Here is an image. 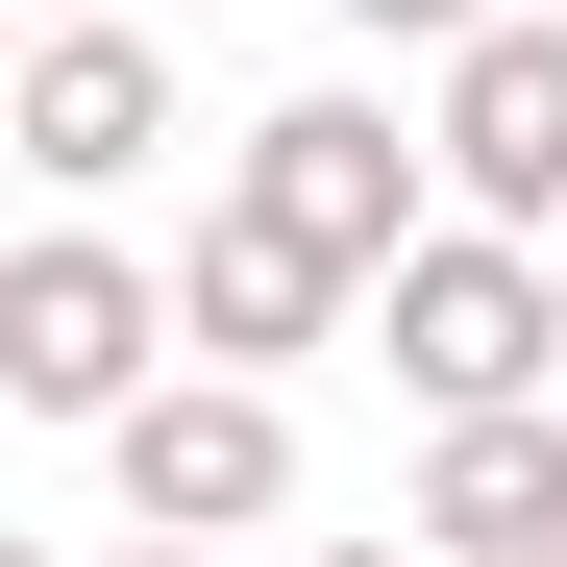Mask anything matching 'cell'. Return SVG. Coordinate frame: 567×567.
Returning <instances> with one entry per match:
<instances>
[{"mask_svg": "<svg viewBox=\"0 0 567 567\" xmlns=\"http://www.w3.org/2000/svg\"><path fill=\"white\" fill-rule=\"evenodd\" d=\"M173 346H198V321H173V271L100 247V223H50L25 271H0V395H25V420H124Z\"/></svg>", "mask_w": 567, "mask_h": 567, "instance_id": "cell-3", "label": "cell"}, {"mask_svg": "<svg viewBox=\"0 0 567 567\" xmlns=\"http://www.w3.org/2000/svg\"><path fill=\"white\" fill-rule=\"evenodd\" d=\"M0 148H25L50 198H124V173L173 148V50L124 25V0H50V50H25V100H0Z\"/></svg>", "mask_w": 567, "mask_h": 567, "instance_id": "cell-5", "label": "cell"}, {"mask_svg": "<svg viewBox=\"0 0 567 567\" xmlns=\"http://www.w3.org/2000/svg\"><path fill=\"white\" fill-rule=\"evenodd\" d=\"M271 567H395V543H271Z\"/></svg>", "mask_w": 567, "mask_h": 567, "instance_id": "cell-10", "label": "cell"}, {"mask_svg": "<svg viewBox=\"0 0 567 567\" xmlns=\"http://www.w3.org/2000/svg\"><path fill=\"white\" fill-rule=\"evenodd\" d=\"M420 543H444V567H567V395L420 420Z\"/></svg>", "mask_w": 567, "mask_h": 567, "instance_id": "cell-7", "label": "cell"}, {"mask_svg": "<svg viewBox=\"0 0 567 567\" xmlns=\"http://www.w3.org/2000/svg\"><path fill=\"white\" fill-rule=\"evenodd\" d=\"M124 567H223V543H148V518H124Z\"/></svg>", "mask_w": 567, "mask_h": 567, "instance_id": "cell-11", "label": "cell"}, {"mask_svg": "<svg viewBox=\"0 0 567 567\" xmlns=\"http://www.w3.org/2000/svg\"><path fill=\"white\" fill-rule=\"evenodd\" d=\"M346 25H370V50H468L494 0H346Z\"/></svg>", "mask_w": 567, "mask_h": 567, "instance_id": "cell-9", "label": "cell"}, {"mask_svg": "<svg viewBox=\"0 0 567 567\" xmlns=\"http://www.w3.org/2000/svg\"><path fill=\"white\" fill-rule=\"evenodd\" d=\"M173 321H198L223 370H297V346H321V321H370V297H346V271H321L297 223H271V198H223L198 247H173Z\"/></svg>", "mask_w": 567, "mask_h": 567, "instance_id": "cell-8", "label": "cell"}, {"mask_svg": "<svg viewBox=\"0 0 567 567\" xmlns=\"http://www.w3.org/2000/svg\"><path fill=\"white\" fill-rule=\"evenodd\" d=\"M420 124H444V198H468V223H543V247H567V25H518V0H494V25L444 50Z\"/></svg>", "mask_w": 567, "mask_h": 567, "instance_id": "cell-6", "label": "cell"}, {"mask_svg": "<svg viewBox=\"0 0 567 567\" xmlns=\"http://www.w3.org/2000/svg\"><path fill=\"white\" fill-rule=\"evenodd\" d=\"M370 370H395L420 420H494V395H567V247L543 223H420L395 271H370Z\"/></svg>", "mask_w": 567, "mask_h": 567, "instance_id": "cell-1", "label": "cell"}, {"mask_svg": "<svg viewBox=\"0 0 567 567\" xmlns=\"http://www.w3.org/2000/svg\"><path fill=\"white\" fill-rule=\"evenodd\" d=\"M100 468H124L148 543H271V518H297V395L198 346V370H148V395L100 420Z\"/></svg>", "mask_w": 567, "mask_h": 567, "instance_id": "cell-2", "label": "cell"}, {"mask_svg": "<svg viewBox=\"0 0 567 567\" xmlns=\"http://www.w3.org/2000/svg\"><path fill=\"white\" fill-rule=\"evenodd\" d=\"M223 198H271V223H297V247L346 271V297H370V271H395V247L444 223V124H395V100H271Z\"/></svg>", "mask_w": 567, "mask_h": 567, "instance_id": "cell-4", "label": "cell"}]
</instances>
